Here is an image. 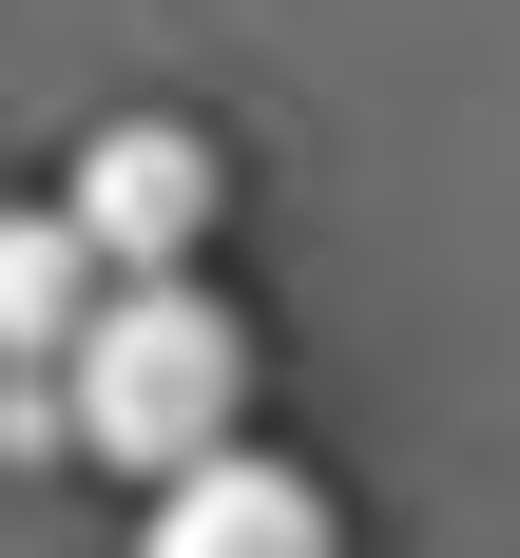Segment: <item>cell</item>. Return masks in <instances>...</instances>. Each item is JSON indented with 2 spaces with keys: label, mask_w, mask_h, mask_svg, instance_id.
Masks as SVG:
<instances>
[{
  "label": "cell",
  "mask_w": 520,
  "mask_h": 558,
  "mask_svg": "<svg viewBox=\"0 0 520 558\" xmlns=\"http://www.w3.org/2000/svg\"><path fill=\"white\" fill-rule=\"evenodd\" d=\"M213 213H231V155L193 135V116H97L77 173H58V231H77L97 270H193Z\"/></svg>",
  "instance_id": "obj_2"
},
{
  "label": "cell",
  "mask_w": 520,
  "mask_h": 558,
  "mask_svg": "<svg viewBox=\"0 0 520 558\" xmlns=\"http://www.w3.org/2000/svg\"><path fill=\"white\" fill-rule=\"evenodd\" d=\"M135 558H347V501L309 462H270V444H213V462L155 482V539Z\"/></svg>",
  "instance_id": "obj_3"
},
{
  "label": "cell",
  "mask_w": 520,
  "mask_h": 558,
  "mask_svg": "<svg viewBox=\"0 0 520 558\" xmlns=\"http://www.w3.org/2000/svg\"><path fill=\"white\" fill-rule=\"evenodd\" d=\"M58 444L116 462V482H173V462L251 444V308L193 270H116L58 347Z\"/></svg>",
  "instance_id": "obj_1"
},
{
  "label": "cell",
  "mask_w": 520,
  "mask_h": 558,
  "mask_svg": "<svg viewBox=\"0 0 520 558\" xmlns=\"http://www.w3.org/2000/svg\"><path fill=\"white\" fill-rule=\"evenodd\" d=\"M0 462H77L58 444V366H0Z\"/></svg>",
  "instance_id": "obj_4"
}]
</instances>
